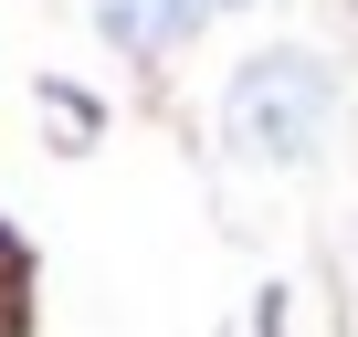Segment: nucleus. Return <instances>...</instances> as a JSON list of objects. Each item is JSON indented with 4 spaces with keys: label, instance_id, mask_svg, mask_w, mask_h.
Masks as SVG:
<instances>
[{
    "label": "nucleus",
    "instance_id": "f257e3e1",
    "mask_svg": "<svg viewBox=\"0 0 358 337\" xmlns=\"http://www.w3.org/2000/svg\"><path fill=\"white\" fill-rule=\"evenodd\" d=\"M232 148L264 158V168H306L337 127V74L306 53V43H264L243 74H232V106H222Z\"/></svg>",
    "mask_w": 358,
    "mask_h": 337
},
{
    "label": "nucleus",
    "instance_id": "f03ea898",
    "mask_svg": "<svg viewBox=\"0 0 358 337\" xmlns=\"http://www.w3.org/2000/svg\"><path fill=\"white\" fill-rule=\"evenodd\" d=\"M201 11H211V0H106V32L127 53H179L201 32Z\"/></svg>",
    "mask_w": 358,
    "mask_h": 337
},
{
    "label": "nucleus",
    "instance_id": "7ed1b4c3",
    "mask_svg": "<svg viewBox=\"0 0 358 337\" xmlns=\"http://www.w3.org/2000/svg\"><path fill=\"white\" fill-rule=\"evenodd\" d=\"M211 11H232V0H211Z\"/></svg>",
    "mask_w": 358,
    "mask_h": 337
}]
</instances>
